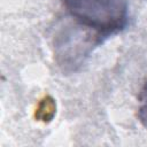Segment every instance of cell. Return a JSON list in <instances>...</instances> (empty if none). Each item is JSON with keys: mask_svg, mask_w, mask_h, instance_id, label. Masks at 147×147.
I'll use <instances>...</instances> for the list:
<instances>
[{"mask_svg": "<svg viewBox=\"0 0 147 147\" xmlns=\"http://www.w3.org/2000/svg\"><path fill=\"white\" fill-rule=\"evenodd\" d=\"M62 3L78 25L94 33L96 44L127 25V0H62Z\"/></svg>", "mask_w": 147, "mask_h": 147, "instance_id": "6da1fadb", "label": "cell"}, {"mask_svg": "<svg viewBox=\"0 0 147 147\" xmlns=\"http://www.w3.org/2000/svg\"><path fill=\"white\" fill-rule=\"evenodd\" d=\"M56 111V105L55 101L53 100L52 96L46 95L44 96L42 100L39 101L37 108H36V113H34V117L38 121H41L44 123L52 121L53 116L55 115Z\"/></svg>", "mask_w": 147, "mask_h": 147, "instance_id": "7a4b0ae2", "label": "cell"}, {"mask_svg": "<svg viewBox=\"0 0 147 147\" xmlns=\"http://www.w3.org/2000/svg\"><path fill=\"white\" fill-rule=\"evenodd\" d=\"M138 119L147 130V79L138 95Z\"/></svg>", "mask_w": 147, "mask_h": 147, "instance_id": "3957f363", "label": "cell"}]
</instances>
